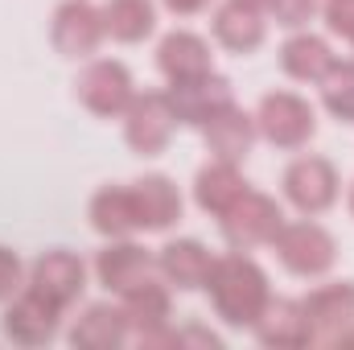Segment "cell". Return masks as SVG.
I'll use <instances>...</instances> for the list:
<instances>
[{
  "instance_id": "6da1fadb",
  "label": "cell",
  "mask_w": 354,
  "mask_h": 350,
  "mask_svg": "<svg viewBox=\"0 0 354 350\" xmlns=\"http://www.w3.org/2000/svg\"><path fill=\"white\" fill-rule=\"evenodd\" d=\"M202 293L210 297L214 317H223L231 330H252L264 305L272 301V280L252 252H227V256H214Z\"/></svg>"
},
{
  "instance_id": "7a4b0ae2",
  "label": "cell",
  "mask_w": 354,
  "mask_h": 350,
  "mask_svg": "<svg viewBox=\"0 0 354 350\" xmlns=\"http://www.w3.org/2000/svg\"><path fill=\"white\" fill-rule=\"evenodd\" d=\"M268 248H272L276 264L288 276H297V280H322L338 264V239H334V231L326 223L309 219V214L284 219L280 231H276V239Z\"/></svg>"
},
{
  "instance_id": "3957f363",
  "label": "cell",
  "mask_w": 354,
  "mask_h": 350,
  "mask_svg": "<svg viewBox=\"0 0 354 350\" xmlns=\"http://www.w3.org/2000/svg\"><path fill=\"white\" fill-rule=\"evenodd\" d=\"M252 116H256L260 140L280 149V153H301L317 136V107L301 91H288V87L264 91Z\"/></svg>"
},
{
  "instance_id": "277c9868",
  "label": "cell",
  "mask_w": 354,
  "mask_h": 350,
  "mask_svg": "<svg viewBox=\"0 0 354 350\" xmlns=\"http://www.w3.org/2000/svg\"><path fill=\"white\" fill-rule=\"evenodd\" d=\"M280 202L292 206L297 214L322 219L342 202V174L330 157L322 153H297L280 169Z\"/></svg>"
},
{
  "instance_id": "5b68a950",
  "label": "cell",
  "mask_w": 354,
  "mask_h": 350,
  "mask_svg": "<svg viewBox=\"0 0 354 350\" xmlns=\"http://www.w3.org/2000/svg\"><path fill=\"white\" fill-rule=\"evenodd\" d=\"M128 313V326H132V342L140 350L153 347H177V326L174 317V288L153 272L145 280H136L128 293L115 297Z\"/></svg>"
},
{
  "instance_id": "8992f818",
  "label": "cell",
  "mask_w": 354,
  "mask_h": 350,
  "mask_svg": "<svg viewBox=\"0 0 354 350\" xmlns=\"http://www.w3.org/2000/svg\"><path fill=\"white\" fill-rule=\"evenodd\" d=\"M280 223H284V202L276 194L252 190V185L239 194V202L227 214H218V231H223V243L231 252H260V248H268L276 239Z\"/></svg>"
},
{
  "instance_id": "52a82bcc",
  "label": "cell",
  "mask_w": 354,
  "mask_h": 350,
  "mask_svg": "<svg viewBox=\"0 0 354 350\" xmlns=\"http://www.w3.org/2000/svg\"><path fill=\"white\" fill-rule=\"evenodd\" d=\"M75 99L87 107L95 120H120L128 103L136 99V79L120 58H87L75 75Z\"/></svg>"
},
{
  "instance_id": "ba28073f",
  "label": "cell",
  "mask_w": 354,
  "mask_h": 350,
  "mask_svg": "<svg viewBox=\"0 0 354 350\" xmlns=\"http://www.w3.org/2000/svg\"><path fill=\"white\" fill-rule=\"evenodd\" d=\"M120 124H124V145L136 157H161L177 132V111L169 91H136Z\"/></svg>"
},
{
  "instance_id": "9c48e42d",
  "label": "cell",
  "mask_w": 354,
  "mask_h": 350,
  "mask_svg": "<svg viewBox=\"0 0 354 350\" xmlns=\"http://www.w3.org/2000/svg\"><path fill=\"white\" fill-rule=\"evenodd\" d=\"M62 322H66V309L25 284L12 301H4V322L0 326H4V338L12 347L33 350V347H50L62 334Z\"/></svg>"
},
{
  "instance_id": "30bf717a",
  "label": "cell",
  "mask_w": 354,
  "mask_h": 350,
  "mask_svg": "<svg viewBox=\"0 0 354 350\" xmlns=\"http://www.w3.org/2000/svg\"><path fill=\"white\" fill-rule=\"evenodd\" d=\"M107 42L103 29V8L95 0H62L50 17V46L71 58V62H87L99 54V46Z\"/></svg>"
},
{
  "instance_id": "8fae6325",
  "label": "cell",
  "mask_w": 354,
  "mask_h": 350,
  "mask_svg": "<svg viewBox=\"0 0 354 350\" xmlns=\"http://www.w3.org/2000/svg\"><path fill=\"white\" fill-rule=\"evenodd\" d=\"M309 322V347H334L338 334L354 322V280H326L301 297Z\"/></svg>"
},
{
  "instance_id": "7c38bea8",
  "label": "cell",
  "mask_w": 354,
  "mask_h": 350,
  "mask_svg": "<svg viewBox=\"0 0 354 350\" xmlns=\"http://www.w3.org/2000/svg\"><path fill=\"white\" fill-rule=\"evenodd\" d=\"M87 280H91V268L79 252H71V248H50V252H41L37 260L29 264V280H25V284L37 288L41 297H50L54 305L71 309V305H79V297L87 293Z\"/></svg>"
},
{
  "instance_id": "4fadbf2b",
  "label": "cell",
  "mask_w": 354,
  "mask_h": 350,
  "mask_svg": "<svg viewBox=\"0 0 354 350\" xmlns=\"http://www.w3.org/2000/svg\"><path fill=\"white\" fill-rule=\"evenodd\" d=\"M157 272V252H149L145 243H136V235L128 239H103V248L91 260V276L95 284H103L111 297L128 293L136 280Z\"/></svg>"
},
{
  "instance_id": "5bb4252c",
  "label": "cell",
  "mask_w": 354,
  "mask_h": 350,
  "mask_svg": "<svg viewBox=\"0 0 354 350\" xmlns=\"http://www.w3.org/2000/svg\"><path fill=\"white\" fill-rule=\"evenodd\" d=\"M157 71H161L165 87L210 75L214 71V46H210V37H202L198 29H185V25L169 29L157 42Z\"/></svg>"
},
{
  "instance_id": "9a60e30c",
  "label": "cell",
  "mask_w": 354,
  "mask_h": 350,
  "mask_svg": "<svg viewBox=\"0 0 354 350\" xmlns=\"http://www.w3.org/2000/svg\"><path fill=\"white\" fill-rule=\"evenodd\" d=\"M66 342L75 350H120L132 342V326L120 301H91L75 313Z\"/></svg>"
},
{
  "instance_id": "2e32d148",
  "label": "cell",
  "mask_w": 354,
  "mask_h": 350,
  "mask_svg": "<svg viewBox=\"0 0 354 350\" xmlns=\"http://www.w3.org/2000/svg\"><path fill=\"white\" fill-rule=\"evenodd\" d=\"M87 223L99 239H128L140 235V210L132 181H107L87 198Z\"/></svg>"
},
{
  "instance_id": "e0dca14e",
  "label": "cell",
  "mask_w": 354,
  "mask_h": 350,
  "mask_svg": "<svg viewBox=\"0 0 354 350\" xmlns=\"http://www.w3.org/2000/svg\"><path fill=\"white\" fill-rule=\"evenodd\" d=\"M210 268H214V252L194 235H177L157 248V276L174 293H198L206 284Z\"/></svg>"
},
{
  "instance_id": "ac0fdd59",
  "label": "cell",
  "mask_w": 354,
  "mask_h": 350,
  "mask_svg": "<svg viewBox=\"0 0 354 350\" xmlns=\"http://www.w3.org/2000/svg\"><path fill=\"white\" fill-rule=\"evenodd\" d=\"M276 58H280V71L292 83H305V87H317L334 71V62H338L330 37H322L313 29H288V37L280 42Z\"/></svg>"
},
{
  "instance_id": "d6986e66",
  "label": "cell",
  "mask_w": 354,
  "mask_h": 350,
  "mask_svg": "<svg viewBox=\"0 0 354 350\" xmlns=\"http://www.w3.org/2000/svg\"><path fill=\"white\" fill-rule=\"evenodd\" d=\"M198 136H202V145H206L210 157H218V161H235V165H243V161L252 157L256 140H260V132H256V116L243 111L239 103H231V107H223L218 116H210V120L198 128Z\"/></svg>"
},
{
  "instance_id": "ffe728a7",
  "label": "cell",
  "mask_w": 354,
  "mask_h": 350,
  "mask_svg": "<svg viewBox=\"0 0 354 350\" xmlns=\"http://www.w3.org/2000/svg\"><path fill=\"white\" fill-rule=\"evenodd\" d=\"M210 37L218 50L227 54H256L268 42V17L260 8H248V4H235V0H223L210 8Z\"/></svg>"
},
{
  "instance_id": "44dd1931",
  "label": "cell",
  "mask_w": 354,
  "mask_h": 350,
  "mask_svg": "<svg viewBox=\"0 0 354 350\" xmlns=\"http://www.w3.org/2000/svg\"><path fill=\"white\" fill-rule=\"evenodd\" d=\"M169 91V99H174V111H177V124H185V128H202L210 116H218L223 107H231L235 103V91H231V79H223L218 71H210V75H202V79H189V83H174Z\"/></svg>"
},
{
  "instance_id": "7402d4cb",
  "label": "cell",
  "mask_w": 354,
  "mask_h": 350,
  "mask_svg": "<svg viewBox=\"0 0 354 350\" xmlns=\"http://www.w3.org/2000/svg\"><path fill=\"white\" fill-rule=\"evenodd\" d=\"M136 210H140V231H174L185 214V194L169 174H140L132 181Z\"/></svg>"
},
{
  "instance_id": "603a6c76",
  "label": "cell",
  "mask_w": 354,
  "mask_h": 350,
  "mask_svg": "<svg viewBox=\"0 0 354 350\" xmlns=\"http://www.w3.org/2000/svg\"><path fill=\"white\" fill-rule=\"evenodd\" d=\"M256 342L268 350H305L309 347V322L301 309V297H276L264 305V313L252 326Z\"/></svg>"
},
{
  "instance_id": "cb8c5ba5",
  "label": "cell",
  "mask_w": 354,
  "mask_h": 350,
  "mask_svg": "<svg viewBox=\"0 0 354 350\" xmlns=\"http://www.w3.org/2000/svg\"><path fill=\"white\" fill-rule=\"evenodd\" d=\"M248 185H252V181L243 177V165L210 157V161H206V165L194 174V185H189V194H194V206H198L202 214L218 219V214H227V210L239 202V194H243Z\"/></svg>"
},
{
  "instance_id": "d4e9b609",
  "label": "cell",
  "mask_w": 354,
  "mask_h": 350,
  "mask_svg": "<svg viewBox=\"0 0 354 350\" xmlns=\"http://www.w3.org/2000/svg\"><path fill=\"white\" fill-rule=\"evenodd\" d=\"M103 29L120 46H140L157 33V0H103Z\"/></svg>"
},
{
  "instance_id": "484cf974",
  "label": "cell",
  "mask_w": 354,
  "mask_h": 350,
  "mask_svg": "<svg viewBox=\"0 0 354 350\" xmlns=\"http://www.w3.org/2000/svg\"><path fill=\"white\" fill-rule=\"evenodd\" d=\"M317 91H322V107L338 124H354V58H338L334 71L317 83Z\"/></svg>"
},
{
  "instance_id": "4316f807",
  "label": "cell",
  "mask_w": 354,
  "mask_h": 350,
  "mask_svg": "<svg viewBox=\"0 0 354 350\" xmlns=\"http://www.w3.org/2000/svg\"><path fill=\"white\" fill-rule=\"evenodd\" d=\"M317 8H322V0H268L264 17L276 21L280 29H309Z\"/></svg>"
},
{
  "instance_id": "83f0119b",
  "label": "cell",
  "mask_w": 354,
  "mask_h": 350,
  "mask_svg": "<svg viewBox=\"0 0 354 350\" xmlns=\"http://www.w3.org/2000/svg\"><path fill=\"white\" fill-rule=\"evenodd\" d=\"M317 17H322L330 37H342V42L354 37V0H322Z\"/></svg>"
},
{
  "instance_id": "f1b7e54d",
  "label": "cell",
  "mask_w": 354,
  "mask_h": 350,
  "mask_svg": "<svg viewBox=\"0 0 354 350\" xmlns=\"http://www.w3.org/2000/svg\"><path fill=\"white\" fill-rule=\"evenodd\" d=\"M25 280H29V268L21 264V256H17L12 248L0 243V305L12 301V297L25 288Z\"/></svg>"
},
{
  "instance_id": "f546056e",
  "label": "cell",
  "mask_w": 354,
  "mask_h": 350,
  "mask_svg": "<svg viewBox=\"0 0 354 350\" xmlns=\"http://www.w3.org/2000/svg\"><path fill=\"white\" fill-rule=\"evenodd\" d=\"M181 347H202V350H223V338L202 326V322H189V326H177V350Z\"/></svg>"
},
{
  "instance_id": "4dcf8cb0",
  "label": "cell",
  "mask_w": 354,
  "mask_h": 350,
  "mask_svg": "<svg viewBox=\"0 0 354 350\" xmlns=\"http://www.w3.org/2000/svg\"><path fill=\"white\" fill-rule=\"evenodd\" d=\"M214 0H161V8L165 12H174V17H198V12H206Z\"/></svg>"
},
{
  "instance_id": "1f68e13d",
  "label": "cell",
  "mask_w": 354,
  "mask_h": 350,
  "mask_svg": "<svg viewBox=\"0 0 354 350\" xmlns=\"http://www.w3.org/2000/svg\"><path fill=\"white\" fill-rule=\"evenodd\" d=\"M334 347H354V322L342 330V334H338V342H334Z\"/></svg>"
},
{
  "instance_id": "d6a6232c",
  "label": "cell",
  "mask_w": 354,
  "mask_h": 350,
  "mask_svg": "<svg viewBox=\"0 0 354 350\" xmlns=\"http://www.w3.org/2000/svg\"><path fill=\"white\" fill-rule=\"evenodd\" d=\"M235 4H248V8H260V12L268 8V0H235Z\"/></svg>"
},
{
  "instance_id": "836d02e7",
  "label": "cell",
  "mask_w": 354,
  "mask_h": 350,
  "mask_svg": "<svg viewBox=\"0 0 354 350\" xmlns=\"http://www.w3.org/2000/svg\"><path fill=\"white\" fill-rule=\"evenodd\" d=\"M346 210H351V219H354V181L346 185Z\"/></svg>"
},
{
  "instance_id": "e575fe53",
  "label": "cell",
  "mask_w": 354,
  "mask_h": 350,
  "mask_svg": "<svg viewBox=\"0 0 354 350\" xmlns=\"http://www.w3.org/2000/svg\"><path fill=\"white\" fill-rule=\"evenodd\" d=\"M351 46H354V37H351Z\"/></svg>"
}]
</instances>
